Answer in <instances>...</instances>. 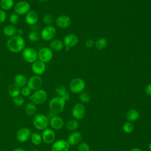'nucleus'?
Masks as SVG:
<instances>
[{
	"mask_svg": "<svg viewBox=\"0 0 151 151\" xmlns=\"http://www.w3.org/2000/svg\"><path fill=\"white\" fill-rule=\"evenodd\" d=\"M150 125H151V122H150Z\"/></svg>",
	"mask_w": 151,
	"mask_h": 151,
	"instance_id": "50",
	"label": "nucleus"
},
{
	"mask_svg": "<svg viewBox=\"0 0 151 151\" xmlns=\"http://www.w3.org/2000/svg\"><path fill=\"white\" fill-rule=\"evenodd\" d=\"M42 141L46 144H51L54 142L55 139V134L51 129L47 128L42 130L41 134Z\"/></svg>",
	"mask_w": 151,
	"mask_h": 151,
	"instance_id": "15",
	"label": "nucleus"
},
{
	"mask_svg": "<svg viewBox=\"0 0 151 151\" xmlns=\"http://www.w3.org/2000/svg\"><path fill=\"white\" fill-rule=\"evenodd\" d=\"M31 142V143L36 146L40 145L42 142V139L41 134L37 133V132H34L32 133L31 137H30Z\"/></svg>",
	"mask_w": 151,
	"mask_h": 151,
	"instance_id": "28",
	"label": "nucleus"
},
{
	"mask_svg": "<svg viewBox=\"0 0 151 151\" xmlns=\"http://www.w3.org/2000/svg\"><path fill=\"white\" fill-rule=\"evenodd\" d=\"M32 132L31 130L27 127H21L17 132L16 138L20 143H24L30 139Z\"/></svg>",
	"mask_w": 151,
	"mask_h": 151,
	"instance_id": "11",
	"label": "nucleus"
},
{
	"mask_svg": "<svg viewBox=\"0 0 151 151\" xmlns=\"http://www.w3.org/2000/svg\"><path fill=\"white\" fill-rule=\"evenodd\" d=\"M145 92H146V94L147 96H151V83L149 84L146 87Z\"/></svg>",
	"mask_w": 151,
	"mask_h": 151,
	"instance_id": "42",
	"label": "nucleus"
},
{
	"mask_svg": "<svg viewBox=\"0 0 151 151\" xmlns=\"http://www.w3.org/2000/svg\"><path fill=\"white\" fill-rule=\"evenodd\" d=\"M24 109L25 113L29 116H33L35 114H37L36 104H35L31 101L28 102L26 104Z\"/></svg>",
	"mask_w": 151,
	"mask_h": 151,
	"instance_id": "24",
	"label": "nucleus"
},
{
	"mask_svg": "<svg viewBox=\"0 0 151 151\" xmlns=\"http://www.w3.org/2000/svg\"><path fill=\"white\" fill-rule=\"evenodd\" d=\"M2 32L4 35L11 38L17 34V28L14 25L9 24L5 25L2 29Z\"/></svg>",
	"mask_w": 151,
	"mask_h": 151,
	"instance_id": "23",
	"label": "nucleus"
},
{
	"mask_svg": "<svg viewBox=\"0 0 151 151\" xmlns=\"http://www.w3.org/2000/svg\"><path fill=\"white\" fill-rule=\"evenodd\" d=\"M32 151H40V150H38V149H33Z\"/></svg>",
	"mask_w": 151,
	"mask_h": 151,
	"instance_id": "49",
	"label": "nucleus"
},
{
	"mask_svg": "<svg viewBox=\"0 0 151 151\" xmlns=\"http://www.w3.org/2000/svg\"><path fill=\"white\" fill-rule=\"evenodd\" d=\"M7 18V14L6 12L1 9H0V24L4 23Z\"/></svg>",
	"mask_w": 151,
	"mask_h": 151,
	"instance_id": "40",
	"label": "nucleus"
},
{
	"mask_svg": "<svg viewBox=\"0 0 151 151\" xmlns=\"http://www.w3.org/2000/svg\"><path fill=\"white\" fill-rule=\"evenodd\" d=\"M55 93L60 97H63L67 93V90L65 87L64 85H61V84L58 85L55 87Z\"/></svg>",
	"mask_w": 151,
	"mask_h": 151,
	"instance_id": "34",
	"label": "nucleus"
},
{
	"mask_svg": "<svg viewBox=\"0 0 151 151\" xmlns=\"http://www.w3.org/2000/svg\"><path fill=\"white\" fill-rule=\"evenodd\" d=\"M31 71L34 75L41 76L43 74L46 70L45 63L42 62L38 59L31 64Z\"/></svg>",
	"mask_w": 151,
	"mask_h": 151,
	"instance_id": "13",
	"label": "nucleus"
},
{
	"mask_svg": "<svg viewBox=\"0 0 151 151\" xmlns=\"http://www.w3.org/2000/svg\"><path fill=\"white\" fill-rule=\"evenodd\" d=\"M78 41V38L77 36L73 34H70L67 35L64 38V45L65 46V49L66 51H69L70 48L72 47L77 45Z\"/></svg>",
	"mask_w": 151,
	"mask_h": 151,
	"instance_id": "14",
	"label": "nucleus"
},
{
	"mask_svg": "<svg viewBox=\"0 0 151 151\" xmlns=\"http://www.w3.org/2000/svg\"><path fill=\"white\" fill-rule=\"evenodd\" d=\"M9 22L11 25H15L19 22V15L17 14L16 13H12L9 16Z\"/></svg>",
	"mask_w": 151,
	"mask_h": 151,
	"instance_id": "36",
	"label": "nucleus"
},
{
	"mask_svg": "<svg viewBox=\"0 0 151 151\" xmlns=\"http://www.w3.org/2000/svg\"><path fill=\"white\" fill-rule=\"evenodd\" d=\"M71 22V18L66 15H60L55 20L57 26L60 28H66L68 27L70 25Z\"/></svg>",
	"mask_w": 151,
	"mask_h": 151,
	"instance_id": "17",
	"label": "nucleus"
},
{
	"mask_svg": "<svg viewBox=\"0 0 151 151\" xmlns=\"http://www.w3.org/2000/svg\"><path fill=\"white\" fill-rule=\"evenodd\" d=\"M22 57L27 63L32 64L38 60V52L32 47H27L22 51Z\"/></svg>",
	"mask_w": 151,
	"mask_h": 151,
	"instance_id": "5",
	"label": "nucleus"
},
{
	"mask_svg": "<svg viewBox=\"0 0 151 151\" xmlns=\"http://www.w3.org/2000/svg\"><path fill=\"white\" fill-rule=\"evenodd\" d=\"M85 82L80 78H75L70 83V89L75 94L81 93L85 88Z\"/></svg>",
	"mask_w": 151,
	"mask_h": 151,
	"instance_id": "6",
	"label": "nucleus"
},
{
	"mask_svg": "<svg viewBox=\"0 0 151 151\" xmlns=\"http://www.w3.org/2000/svg\"><path fill=\"white\" fill-rule=\"evenodd\" d=\"M79 99L82 103H88L90 100V96L85 92H82L79 95Z\"/></svg>",
	"mask_w": 151,
	"mask_h": 151,
	"instance_id": "38",
	"label": "nucleus"
},
{
	"mask_svg": "<svg viewBox=\"0 0 151 151\" xmlns=\"http://www.w3.org/2000/svg\"><path fill=\"white\" fill-rule=\"evenodd\" d=\"M64 43L62 41L58 39H53L50 43V48L52 51H59L63 49Z\"/></svg>",
	"mask_w": 151,
	"mask_h": 151,
	"instance_id": "22",
	"label": "nucleus"
},
{
	"mask_svg": "<svg viewBox=\"0 0 151 151\" xmlns=\"http://www.w3.org/2000/svg\"><path fill=\"white\" fill-rule=\"evenodd\" d=\"M65 101L60 96H56L51 99L49 103V109L55 114L61 113L64 109Z\"/></svg>",
	"mask_w": 151,
	"mask_h": 151,
	"instance_id": "3",
	"label": "nucleus"
},
{
	"mask_svg": "<svg viewBox=\"0 0 151 151\" xmlns=\"http://www.w3.org/2000/svg\"><path fill=\"white\" fill-rule=\"evenodd\" d=\"M130 151H142V150L138 147H134V148L131 149Z\"/></svg>",
	"mask_w": 151,
	"mask_h": 151,
	"instance_id": "46",
	"label": "nucleus"
},
{
	"mask_svg": "<svg viewBox=\"0 0 151 151\" xmlns=\"http://www.w3.org/2000/svg\"><path fill=\"white\" fill-rule=\"evenodd\" d=\"M12 101L15 106L20 107V106H22L24 104L25 100H24V97H22L21 95H19L17 97L12 98Z\"/></svg>",
	"mask_w": 151,
	"mask_h": 151,
	"instance_id": "33",
	"label": "nucleus"
},
{
	"mask_svg": "<svg viewBox=\"0 0 151 151\" xmlns=\"http://www.w3.org/2000/svg\"><path fill=\"white\" fill-rule=\"evenodd\" d=\"M13 151H27L25 149H23V148H20V147H18V148H16Z\"/></svg>",
	"mask_w": 151,
	"mask_h": 151,
	"instance_id": "45",
	"label": "nucleus"
},
{
	"mask_svg": "<svg viewBox=\"0 0 151 151\" xmlns=\"http://www.w3.org/2000/svg\"><path fill=\"white\" fill-rule=\"evenodd\" d=\"M48 94L45 90L43 89H39L30 95L29 97V100L36 105H40L43 104L47 99Z\"/></svg>",
	"mask_w": 151,
	"mask_h": 151,
	"instance_id": "4",
	"label": "nucleus"
},
{
	"mask_svg": "<svg viewBox=\"0 0 151 151\" xmlns=\"http://www.w3.org/2000/svg\"><path fill=\"white\" fill-rule=\"evenodd\" d=\"M86 113L85 107L83 104L78 103H76L72 109L71 114L73 117L77 120H80L83 119Z\"/></svg>",
	"mask_w": 151,
	"mask_h": 151,
	"instance_id": "12",
	"label": "nucleus"
},
{
	"mask_svg": "<svg viewBox=\"0 0 151 151\" xmlns=\"http://www.w3.org/2000/svg\"><path fill=\"white\" fill-rule=\"evenodd\" d=\"M20 91L21 88L14 83L10 84L8 88V94L12 98L20 95Z\"/></svg>",
	"mask_w": 151,
	"mask_h": 151,
	"instance_id": "26",
	"label": "nucleus"
},
{
	"mask_svg": "<svg viewBox=\"0 0 151 151\" xmlns=\"http://www.w3.org/2000/svg\"><path fill=\"white\" fill-rule=\"evenodd\" d=\"M65 101V102L67 101H68L69 100H70V94L67 92L63 97H61Z\"/></svg>",
	"mask_w": 151,
	"mask_h": 151,
	"instance_id": "43",
	"label": "nucleus"
},
{
	"mask_svg": "<svg viewBox=\"0 0 151 151\" xmlns=\"http://www.w3.org/2000/svg\"><path fill=\"white\" fill-rule=\"evenodd\" d=\"M14 6V0H0L1 9L6 11Z\"/></svg>",
	"mask_w": 151,
	"mask_h": 151,
	"instance_id": "27",
	"label": "nucleus"
},
{
	"mask_svg": "<svg viewBox=\"0 0 151 151\" xmlns=\"http://www.w3.org/2000/svg\"><path fill=\"white\" fill-rule=\"evenodd\" d=\"M32 123L36 129L42 131L48 128L50 120L46 115L39 113L34 116Z\"/></svg>",
	"mask_w": 151,
	"mask_h": 151,
	"instance_id": "2",
	"label": "nucleus"
},
{
	"mask_svg": "<svg viewBox=\"0 0 151 151\" xmlns=\"http://www.w3.org/2000/svg\"><path fill=\"white\" fill-rule=\"evenodd\" d=\"M31 91L32 90L26 86L21 88L20 94L22 97H29L31 94Z\"/></svg>",
	"mask_w": 151,
	"mask_h": 151,
	"instance_id": "37",
	"label": "nucleus"
},
{
	"mask_svg": "<svg viewBox=\"0 0 151 151\" xmlns=\"http://www.w3.org/2000/svg\"><path fill=\"white\" fill-rule=\"evenodd\" d=\"M53 57V52L48 47L41 48L38 52V59L44 63L50 61Z\"/></svg>",
	"mask_w": 151,
	"mask_h": 151,
	"instance_id": "10",
	"label": "nucleus"
},
{
	"mask_svg": "<svg viewBox=\"0 0 151 151\" xmlns=\"http://www.w3.org/2000/svg\"><path fill=\"white\" fill-rule=\"evenodd\" d=\"M24 34V31L22 28H19V29H17V34L16 35H19V36H22Z\"/></svg>",
	"mask_w": 151,
	"mask_h": 151,
	"instance_id": "44",
	"label": "nucleus"
},
{
	"mask_svg": "<svg viewBox=\"0 0 151 151\" xmlns=\"http://www.w3.org/2000/svg\"><path fill=\"white\" fill-rule=\"evenodd\" d=\"M27 80L28 79L25 75L22 74H18L15 75V76L14 77V83L18 87H19L20 88H22L27 86Z\"/></svg>",
	"mask_w": 151,
	"mask_h": 151,
	"instance_id": "21",
	"label": "nucleus"
},
{
	"mask_svg": "<svg viewBox=\"0 0 151 151\" xmlns=\"http://www.w3.org/2000/svg\"><path fill=\"white\" fill-rule=\"evenodd\" d=\"M49 120H50L49 124L53 129H55V130H60L62 129L64 124L63 119L61 117L58 116L57 115L54 116L53 117L50 119Z\"/></svg>",
	"mask_w": 151,
	"mask_h": 151,
	"instance_id": "19",
	"label": "nucleus"
},
{
	"mask_svg": "<svg viewBox=\"0 0 151 151\" xmlns=\"http://www.w3.org/2000/svg\"><path fill=\"white\" fill-rule=\"evenodd\" d=\"M30 5L25 1H21L14 5V12L18 15H26L30 11Z\"/></svg>",
	"mask_w": 151,
	"mask_h": 151,
	"instance_id": "9",
	"label": "nucleus"
},
{
	"mask_svg": "<svg viewBox=\"0 0 151 151\" xmlns=\"http://www.w3.org/2000/svg\"><path fill=\"white\" fill-rule=\"evenodd\" d=\"M149 150H150V151H151V142L149 143Z\"/></svg>",
	"mask_w": 151,
	"mask_h": 151,
	"instance_id": "48",
	"label": "nucleus"
},
{
	"mask_svg": "<svg viewBox=\"0 0 151 151\" xmlns=\"http://www.w3.org/2000/svg\"><path fill=\"white\" fill-rule=\"evenodd\" d=\"M78 126H79V123H78V121L75 119H73V120H70L68 121L65 124L66 129L70 131L74 130L77 129L78 128Z\"/></svg>",
	"mask_w": 151,
	"mask_h": 151,
	"instance_id": "30",
	"label": "nucleus"
},
{
	"mask_svg": "<svg viewBox=\"0 0 151 151\" xmlns=\"http://www.w3.org/2000/svg\"><path fill=\"white\" fill-rule=\"evenodd\" d=\"M39 2H47L48 0H38Z\"/></svg>",
	"mask_w": 151,
	"mask_h": 151,
	"instance_id": "47",
	"label": "nucleus"
},
{
	"mask_svg": "<svg viewBox=\"0 0 151 151\" xmlns=\"http://www.w3.org/2000/svg\"><path fill=\"white\" fill-rule=\"evenodd\" d=\"M70 145L67 141L60 139L54 142L51 147V151H69Z\"/></svg>",
	"mask_w": 151,
	"mask_h": 151,
	"instance_id": "16",
	"label": "nucleus"
},
{
	"mask_svg": "<svg viewBox=\"0 0 151 151\" xmlns=\"http://www.w3.org/2000/svg\"><path fill=\"white\" fill-rule=\"evenodd\" d=\"M107 45V41L105 38L101 37L99 38L95 42L94 45L98 50H103L106 47Z\"/></svg>",
	"mask_w": 151,
	"mask_h": 151,
	"instance_id": "29",
	"label": "nucleus"
},
{
	"mask_svg": "<svg viewBox=\"0 0 151 151\" xmlns=\"http://www.w3.org/2000/svg\"><path fill=\"white\" fill-rule=\"evenodd\" d=\"M26 23L29 25H35L38 21V14L35 11H29L25 17Z\"/></svg>",
	"mask_w": 151,
	"mask_h": 151,
	"instance_id": "18",
	"label": "nucleus"
},
{
	"mask_svg": "<svg viewBox=\"0 0 151 151\" xmlns=\"http://www.w3.org/2000/svg\"><path fill=\"white\" fill-rule=\"evenodd\" d=\"M54 21V18L50 14H45L42 17V22L47 25H51Z\"/></svg>",
	"mask_w": 151,
	"mask_h": 151,
	"instance_id": "35",
	"label": "nucleus"
},
{
	"mask_svg": "<svg viewBox=\"0 0 151 151\" xmlns=\"http://www.w3.org/2000/svg\"><path fill=\"white\" fill-rule=\"evenodd\" d=\"M42 84V78L40 76L34 75L28 79L27 86L31 90L36 91L37 90L41 89Z\"/></svg>",
	"mask_w": 151,
	"mask_h": 151,
	"instance_id": "8",
	"label": "nucleus"
},
{
	"mask_svg": "<svg viewBox=\"0 0 151 151\" xmlns=\"http://www.w3.org/2000/svg\"><path fill=\"white\" fill-rule=\"evenodd\" d=\"M82 140V134L78 132H74L71 133L68 137L67 142L70 145H76L79 144Z\"/></svg>",
	"mask_w": 151,
	"mask_h": 151,
	"instance_id": "20",
	"label": "nucleus"
},
{
	"mask_svg": "<svg viewBox=\"0 0 151 151\" xmlns=\"http://www.w3.org/2000/svg\"><path fill=\"white\" fill-rule=\"evenodd\" d=\"M103 151H106V150H103Z\"/></svg>",
	"mask_w": 151,
	"mask_h": 151,
	"instance_id": "51",
	"label": "nucleus"
},
{
	"mask_svg": "<svg viewBox=\"0 0 151 151\" xmlns=\"http://www.w3.org/2000/svg\"><path fill=\"white\" fill-rule=\"evenodd\" d=\"M25 46V41L22 36L15 35L7 40L6 47L7 49L14 53L22 51Z\"/></svg>",
	"mask_w": 151,
	"mask_h": 151,
	"instance_id": "1",
	"label": "nucleus"
},
{
	"mask_svg": "<svg viewBox=\"0 0 151 151\" xmlns=\"http://www.w3.org/2000/svg\"><path fill=\"white\" fill-rule=\"evenodd\" d=\"M139 117V113L136 109H130L126 114V118L128 122H133L137 120Z\"/></svg>",
	"mask_w": 151,
	"mask_h": 151,
	"instance_id": "25",
	"label": "nucleus"
},
{
	"mask_svg": "<svg viewBox=\"0 0 151 151\" xmlns=\"http://www.w3.org/2000/svg\"><path fill=\"white\" fill-rule=\"evenodd\" d=\"M40 34L36 31H31L28 35V38L31 42H37L40 40Z\"/></svg>",
	"mask_w": 151,
	"mask_h": 151,
	"instance_id": "31",
	"label": "nucleus"
},
{
	"mask_svg": "<svg viewBox=\"0 0 151 151\" xmlns=\"http://www.w3.org/2000/svg\"><path fill=\"white\" fill-rule=\"evenodd\" d=\"M134 129V124L130 122L125 123L123 126V130L126 133H131Z\"/></svg>",
	"mask_w": 151,
	"mask_h": 151,
	"instance_id": "32",
	"label": "nucleus"
},
{
	"mask_svg": "<svg viewBox=\"0 0 151 151\" xmlns=\"http://www.w3.org/2000/svg\"><path fill=\"white\" fill-rule=\"evenodd\" d=\"M56 35V29L52 25H47L40 32L41 38L45 41H50L54 39Z\"/></svg>",
	"mask_w": 151,
	"mask_h": 151,
	"instance_id": "7",
	"label": "nucleus"
},
{
	"mask_svg": "<svg viewBox=\"0 0 151 151\" xmlns=\"http://www.w3.org/2000/svg\"><path fill=\"white\" fill-rule=\"evenodd\" d=\"M78 151H90L89 145L84 142H81L78 145Z\"/></svg>",
	"mask_w": 151,
	"mask_h": 151,
	"instance_id": "39",
	"label": "nucleus"
},
{
	"mask_svg": "<svg viewBox=\"0 0 151 151\" xmlns=\"http://www.w3.org/2000/svg\"><path fill=\"white\" fill-rule=\"evenodd\" d=\"M85 45L87 48H91L94 45V42L92 40L88 39L85 42Z\"/></svg>",
	"mask_w": 151,
	"mask_h": 151,
	"instance_id": "41",
	"label": "nucleus"
}]
</instances>
